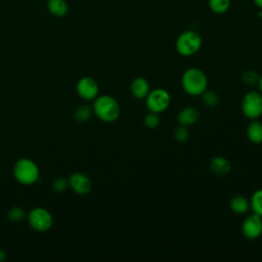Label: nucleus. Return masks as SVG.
<instances>
[{
  "label": "nucleus",
  "instance_id": "nucleus-1",
  "mask_svg": "<svg viewBox=\"0 0 262 262\" xmlns=\"http://www.w3.org/2000/svg\"><path fill=\"white\" fill-rule=\"evenodd\" d=\"M181 87L187 94L199 96L208 88V78L201 69L188 68L181 76Z\"/></svg>",
  "mask_w": 262,
  "mask_h": 262
},
{
  "label": "nucleus",
  "instance_id": "nucleus-2",
  "mask_svg": "<svg viewBox=\"0 0 262 262\" xmlns=\"http://www.w3.org/2000/svg\"><path fill=\"white\" fill-rule=\"evenodd\" d=\"M92 111L98 119L106 123L116 121L121 114V107L117 99L106 94L97 96L94 99Z\"/></svg>",
  "mask_w": 262,
  "mask_h": 262
},
{
  "label": "nucleus",
  "instance_id": "nucleus-3",
  "mask_svg": "<svg viewBox=\"0 0 262 262\" xmlns=\"http://www.w3.org/2000/svg\"><path fill=\"white\" fill-rule=\"evenodd\" d=\"M203 40L201 35L193 30L183 31L175 41V49L181 56L187 57L194 55L202 48Z\"/></svg>",
  "mask_w": 262,
  "mask_h": 262
},
{
  "label": "nucleus",
  "instance_id": "nucleus-4",
  "mask_svg": "<svg viewBox=\"0 0 262 262\" xmlns=\"http://www.w3.org/2000/svg\"><path fill=\"white\" fill-rule=\"evenodd\" d=\"M13 174L19 183L30 185L39 179L40 171L39 167L34 161L28 158H21L15 162Z\"/></svg>",
  "mask_w": 262,
  "mask_h": 262
},
{
  "label": "nucleus",
  "instance_id": "nucleus-5",
  "mask_svg": "<svg viewBox=\"0 0 262 262\" xmlns=\"http://www.w3.org/2000/svg\"><path fill=\"white\" fill-rule=\"evenodd\" d=\"M241 111L249 120H256L262 116V93L260 91H248L242 98Z\"/></svg>",
  "mask_w": 262,
  "mask_h": 262
},
{
  "label": "nucleus",
  "instance_id": "nucleus-6",
  "mask_svg": "<svg viewBox=\"0 0 262 262\" xmlns=\"http://www.w3.org/2000/svg\"><path fill=\"white\" fill-rule=\"evenodd\" d=\"M171 103V95L165 88L150 89L145 98V104L149 112L161 114L165 112Z\"/></svg>",
  "mask_w": 262,
  "mask_h": 262
},
{
  "label": "nucleus",
  "instance_id": "nucleus-7",
  "mask_svg": "<svg viewBox=\"0 0 262 262\" xmlns=\"http://www.w3.org/2000/svg\"><path fill=\"white\" fill-rule=\"evenodd\" d=\"M28 220L33 229L37 231H46L52 225V216L50 212L44 208L37 207L30 211Z\"/></svg>",
  "mask_w": 262,
  "mask_h": 262
},
{
  "label": "nucleus",
  "instance_id": "nucleus-8",
  "mask_svg": "<svg viewBox=\"0 0 262 262\" xmlns=\"http://www.w3.org/2000/svg\"><path fill=\"white\" fill-rule=\"evenodd\" d=\"M241 231L247 239L259 238L262 235V217L255 213L248 215L241 225Z\"/></svg>",
  "mask_w": 262,
  "mask_h": 262
},
{
  "label": "nucleus",
  "instance_id": "nucleus-9",
  "mask_svg": "<svg viewBox=\"0 0 262 262\" xmlns=\"http://www.w3.org/2000/svg\"><path fill=\"white\" fill-rule=\"evenodd\" d=\"M77 92L85 100H93L98 96L99 86L91 77H83L77 83Z\"/></svg>",
  "mask_w": 262,
  "mask_h": 262
},
{
  "label": "nucleus",
  "instance_id": "nucleus-10",
  "mask_svg": "<svg viewBox=\"0 0 262 262\" xmlns=\"http://www.w3.org/2000/svg\"><path fill=\"white\" fill-rule=\"evenodd\" d=\"M69 185L78 194H87L92 189L91 179L81 172L71 174L69 178Z\"/></svg>",
  "mask_w": 262,
  "mask_h": 262
},
{
  "label": "nucleus",
  "instance_id": "nucleus-11",
  "mask_svg": "<svg viewBox=\"0 0 262 262\" xmlns=\"http://www.w3.org/2000/svg\"><path fill=\"white\" fill-rule=\"evenodd\" d=\"M200 119V112L196 107L187 105L182 107L177 114V122L181 126L190 127L194 125Z\"/></svg>",
  "mask_w": 262,
  "mask_h": 262
},
{
  "label": "nucleus",
  "instance_id": "nucleus-12",
  "mask_svg": "<svg viewBox=\"0 0 262 262\" xmlns=\"http://www.w3.org/2000/svg\"><path fill=\"white\" fill-rule=\"evenodd\" d=\"M150 91L149 82L143 77H136L131 81L130 92L132 96L138 100L145 99Z\"/></svg>",
  "mask_w": 262,
  "mask_h": 262
},
{
  "label": "nucleus",
  "instance_id": "nucleus-13",
  "mask_svg": "<svg viewBox=\"0 0 262 262\" xmlns=\"http://www.w3.org/2000/svg\"><path fill=\"white\" fill-rule=\"evenodd\" d=\"M209 168L214 174L218 176H225L230 172L231 165L226 158L222 156H215L210 160Z\"/></svg>",
  "mask_w": 262,
  "mask_h": 262
},
{
  "label": "nucleus",
  "instance_id": "nucleus-14",
  "mask_svg": "<svg viewBox=\"0 0 262 262\" xmlns=\"http://www.w3.org/2000/svg\"><path fill=\"white\" fill-rule=\"evenodd\" d=\"M229 208L236 215H245L251 210L250 200L243 194H234L230 198Z\"/></svg>",
  "mask_w": 262,
  "mask_h": 262
},
{
  "label": "nucleus",
  "instance_id": "nucleus-15",
  "mask_svg": "<svg viewBox=\"0 0 262 262\" xmlns=\"http://www.w3.org/2000/svg\"><path fill=\"white\" fill-rule=\"evenodd\" d=\"M247 138L254 144L262 143V123L256 120H251L246 129Z\"/></svg>",
  "mask_w": 262,
  "mask_h": 262
},
{
  "label": "nucleus",
  "instance_id": "nucleus-16",
  "mask_svg": "<svg viewBox=\"0 0 262 262\" xmlns=\"http://www.w3.org/2000/svg\"><path fill=\"white\" fill-rule=\"evenodd\" d=\"M48 12L55 17H63L69 11V4L66 0H47Z\"/></svg>",
  "mask_w": 262,
  "mask_h": 262
},
{
  "label": "nucleus",
  "instance_id": "nucleus-17",
  "mask_svg": "<svg viewBox=\"0 0 262 262\" xmlns=\"http://www.w3.org/2000/svg\"><path fill=\"white\" fill-rule=\"evenodd\" d=\"M211 11L215 14H224L230 7V0H208Z\"/></svg>",
  "mask_w": 262,
  "mask_h": 262
},
{
  "label": "nucleus",
  "instance_id": "nucleus-18",
  "mask_svg": "<svg viewBox=\"0 0 262 262\" xmlns=\"http://www.w3.org/2000/svg\"><path fill=\"white\" fill-rule=\"evenodd\" d=\"M200 96H201L202 102L208 107H215L218 105V103L220 101L218 93L215 92L214 90H210L208 88Z\"/></svg>",
  "mask_w": 262,
  "mask_h": 262
},
{
  "label": "nucleus",
  "instance_id": "nucleus-19",
  "mask_svg": "<svg viewBox=\"0 0 262 262\" xmlns=\"http://www.w3.org/2000/svg\"><path fill=\"white\" fill-rule=\"evenodd\" d=\"M250 206L253 213L262 217V188L255 190L250 199Z\"/></svg>",
  "mask_w": 262,
  "mask_h": 262
},
{
  "label": "nucleus",
  "instance_id": "nucleus-20",
  "mask_svg": "<svg viewBox=\"0 0 262 262\" xmlns=\"http://www.w3.org/2000/svg\"><path fill=\"white\" fill-rule=\"evenodd\" d=\"M92 114H93L92 108L89 105L84 104V105H80L76 108L74 116L78 122L84 123V122H87L91 118Z\"/></svg>",
  "mask_w": 262,
  "mask_h": 262
},
{
  "label": "nucleus",
  "instance_id": "nucleus-21",
  "mask_svg": "<svg viewBox=\"0 0 262 262\" xmlns=\"http://www.w3.org/2000/svg\"><path fill=\"white\" fill-rule=\"evenodd\" d=\"M242 81L248 86H255L259 82V74L254 70H246L241 75Z\"/></svg>",
  "mask_w": 262,
  "mask_h": 262
},
{
  "label": "nucleus",
  "instance_id": "nucleus-22",
  "mask_svg": "<svg viewBox=\"0 0 262 262\" xmlns=\"http://www.w3.org/2000/svg\"><path fill=\"white\" fill-rule=\"evenodd\" d=\"M161 123V118L158 113L149 112L143 118V124L147 129H156Z\"/></svg>",
  "mask_w": 262,
  "mask_h": 262
},
{
  "label": "nucleus",
  "instance_id": "nucleus-23",
  "mask_svg": "<svg viewBox=\"0 0 262 262\" xmlns=\"http://www.w3.org/2000/svg\"><path fill=\"white\" fill-rule=\"evenodd\" d=\"M7 217L12 222H20L26 217V213L23 208L15 206L8 211Z\"/></svg>",
  "mask_w": 262,
  "mask_h": 262
},
{
  "label": "nucleus",
  "instance_id": "nucleus-24",
  "mask_svg": "<svg viewBox=\"0 0 262 262\" xmlns=\"http://www.w3.org/2000/svg\"><path fill=\"white\" fill-rule=\"evenodd\" d=\"M173 137L177 142H185L189 137L188 127L179 125L173 132Z\"/></svg>",
  "mask_w": 262,
  "mask_h": 262
},
{
  "label": "nucleus",
  "instance_id": "nucleus-25",
  "mask_svg": "<svg viewBox=\"0 0 262 262\" xmlns=\"http://www.w3.org/2000/svg\"><path fill=\"white\" fill-rule=\"evenodd\" d=\"M52 186H53V189L57 192H62L64 191L69 185V179H66L63 177H57L53 180V183H52Z\"/></svg>",
  "mask_w": 262,
  "mask_h": 262
},
{
  "label": "nucleus",
  "instance_id": "nucleus-26",
  "mask_svg": "<svg viewBox=\"0 0 262 262\" xmlns=\"http://www.w3.org/2000/svg\"><path fill=\"white\" fill-rule=\"evenodd\" d=\"M5 258H6V253H5V251L2 250V249H0V261L5 260Z\"/></svg>",
  "mask_w": 262,
  "mask_h": 262
},
{
  "label": "nucleus",
  "instance_id": "nucleus-27",
  "mask_svg": "<svg viewBox=\"0 0 262 262\" xmlns=\"http://www.w3.org/2000/svg\"><path fill=\"white\" fill-rule=\"evenodd\" d=\"M253 2L258 8L262 9V0H253Z\"/></svg>",
  "mask_w": 262,
  "mask_h": 262
},
{
  "label": "nucleus",
  "instance_id": "nucleus-28",
  "mask_svg": "<svg viewBox=\"0 0 262 262\" xmlns=\"http://www.w3.org/2000/svg\"><path fill=\"white\" fill-rule=\"evenodd\" d=\"M258 86H259V90H260V92L262 93V75L260 76V78H259V82H258V84H257Z\"/></svg>",
  "mask_w": 262,
  "mask_h": 262
},
{
  "label": "nucleus",
  "instance_id": "nucleus-29",
  "mask_svg": "<svg viewBox=\"0 0 262 262\" xmlns=\"http://www.w3.org/2000/svg\"><path fill=\"white\" fill-rule=\"evenodd\" d=\"M260 17L262 18V9H261V12H260Z\"/></svg>",
  "mask_w": 262,
  "mask_h": 262
}]
</instances>
